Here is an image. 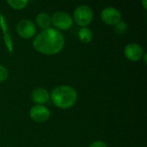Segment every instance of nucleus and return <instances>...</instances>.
Instances as JSON below:
<instances>
[{"label": "nucleus", "mask_w": 147, "mask_h": 147, "mask_svg": "<svg viewBox=\"0 0 147 147\" xmlns=\"http://www.w3.org/2000/svg\"><path fill=\"white\" fill-rule=\"evenodd\" d=\"M65 45V38L61 32L55 28H47L40 32L34 40L33 46L38 52L53 55L59 53Z\"/></svg>", "instance_id": "obj_1"}, {"label": "nucleus", "mask_w": 147, "mask_h": 147, "mask_svg": "<svg viewBox=\"0 0 147 147\" xmlns=\"http://www.w3.org/2000/svg\"><path fill=\"white\" fill-rule=\"evenodd\" d=\"M51 99L55 106L60 109L72 107L78 99V93L74 88L69 85H59L54 88L51 94Z\"/></svg>", "instance_id": "obj_2"}, {"label": "nucleus", "mask_w": 147, "mask_h": 147, "mask_svg": "<svg viewBox=\"0 0 147 147\" xmlns=\"http://www.w3.org/2000/svg\"><path fill=\"white\" fill-rule=\"evenodd\" d=\"M93 16L94 14L92 9L85 4L77 7L73 14L74 21L78 25L82 27L89 25L93 19Z\"/></svg>", "instance_id": "obj_3"}, {"label": "nucleus", "mask_w": 147, "mask_h": 147, "mask_svg": "<svg viewBox=\"0 0 147 147\" xmlns=\"http://www.w3.org/2000/svg\"><path fill=\"white\" fill-rule=\"evenodd\" d=\"M51 20H52V23L54 25V27H56L59 29L66 30V29L70 28L72 25V19H71V16L63 11H59V12L54 13L53 15Z\"/></svg>", "instance_id": "obj_4"}, {"label": "nucleus", "mask_w": 147, "mask_h": 147, "mask_svg": "<svg viewBox=\"0 0 147 147\" xmlns=\"http://www.w3.org/2000/svg\"><path fill=\"white\" fill-rule=\"evenodd\" d=\"M16 31L21 37L28 39L34 35L36 32V28L33 22L28 19H23L17 23Z\"/></svg>", "instance_id": "obj_5"}, {"label": "nucleus", "mask_w": 147, "mask_h": 147, "mask_svg": "<svg viewBox=\"0 0 147 147\" xmlns=\"http://www.w3.org/2000/svg\"><path fill=\"white\" fill-rule=\"evenodd\" d=\"M101 17L103 22L109 25H115L121 20V15L120 11L114 7L105 8L101 13Z\"/></svg>", "instance_id": "obj_6"}, {"label": "nucleus", "mask_w": 147, "mask_h": 147, "mask_svg": "<svg viewBox=\"0 0 147 147\" xmlns=\"http://www.w3.org/2000/svg\"><path fill=\"white\" fill-rule=\"evenodd\" d=\"M30 118L36 122H45L50 117V111L43 105H35L29 111Z\"/></svg>", "instance_id": "obj_7"}, {"label": "nucleus", "mask_w": 147, "mask_h": 147, "mask_svg": "<svg viewBox=\"0 0 147 147\" xmlns=\"http://www.w3.org/2000/svg\"><path fill=\"white\" fill-rule=\"evenodd\" d=\"M124 54L129 60L138 61L143 56V49L136 43H130L125 47Z\"/></svg>", "instance_id": "obj_8"}, {"label": "nucleus", "mask_w": 147, "mask_h": 147, "mask_svg": "<svg viewBox=\"0 0 147 147\" xmlns=\"http://www.w3.org/2000/svg\"><path fill=\"white\" fill-rule=\"evenodd\" d=\"M50 96L47 90L44 88H36L32 92V99L35 103H38V105H42L43 103H46Z\"/></svg>", "instance_id": "obj_9"}, {"label": "nucleus", "mask_w": 147, "mask_h": 147, "mask_svg": "<svg viewBox=\"0 0 147 147\" xmlns=\"http://www.w3.org/2000/svg\"><path fill=\"white\" fill-rule=\"evenodd\" d=\"M0 25H1V28H2V30H3V38H4L6 46L8 47V50H9V53H12V51H13V46H12V42H11V39H10L9 34L8 32L7 23L5 22L4 17L2 16L1 13H0Z\"/></svg>", "instance_id": "obj_10"}, {"label": "nucleus", "mask_w": 147, "mask_h": 147, "mask_svg": "<svg viewBox=\"0 0 147 147\" xmlns=\"http://www.w3.org/2000/svg\"><path fill=\"white\" fill-rule=\"evenodd\" d=\"M36 23L40 28L47 29L52 23V20L47 13H40L36 16Z\"/></svg>", "instance_id": "obj_11"}, {"label": "nucleus", "mask_w": 147, "mask_h": 147, "mask_svg": "<svg viewBox=\"0 0 147 147\" xmlns=\"http://www.w3.org/2000/svg\"><path fill=\"white\" fill-rule=\"evenodd\" d=\"M78 38L83 43H89L93 39V33L88 28H82L78 32Z\"/></svg>", "instance_id": "obj_12"}, {"label": "nucleus", "mask_w": 147, "mask_h": 147, "mask_svg": "<svg viewBox=\"0 0 147 147\" xmlns=\"http://www.w3.org/2000/svg\"><path fill=\"white\" fill-rule=\"evenodd\" d=\"M27 0H8L7 3L15 9H22L28 4Z\"/></svg>", "instance_id": "obj_13"}, {"label": "nucleus", "mask_w": 147, "mask_h": 147, "mask_svg": "<svg viewBox=\"0 0 147 147\" xmlns=\"http://www.w3.org/2000/svg\"><path fill=\"white\" fill-rule=\"evenodd\" d=\"M115 31L118 33V34H123L126 30H127V25L125 22H118L117 24H115Z\"/></svg>", "instance_id": "obj_14"}, {"label": "nucleus", "mask_w": 147, "mask_h": 147, "mask_svg": "<svg viewBox=\"0 0 147 147\" xmlns=\"http://www.w3.org/2000/svg\"><path fill=\"white\" fill-rule=\"evenodd\" d=\"M8 70L5 66L0 65V82L5 81L8 78Z\"/></svg>", "instance_id": "obj_15"}, {"label": "nucleus", "mask_w": 147, "mask_h": 147, "mask_svg": "<svg viewBox=\"0 0 147 147\" xmlns=\"http://www.w3.org/2000/svg\"><path fill=\"white\" fill-rule=\"evenodd\" d=\"M90 147H108V146L102 141H96V142L92 143L90 146Z\"/></svg>", "instance_id": "obj_16"}, {"label": "nucleus", "mask_w": 147, "mask_h": 147, "mask_svg": "<svg viewBox=\"0 0 147 147\" xmlns=\"http://www.w3.org/2000/svg\"><path fill=\"white\" fill-rule=\"evenodd\" d=\"M143 4H144V8L146 9V0H144L143 1Z\"/></svg>", "instance_id": "obj_17"}]
</instances>
